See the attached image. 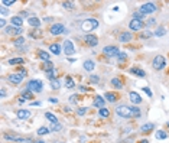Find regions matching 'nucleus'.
I'll return each mask as SVG.
<instances>
[{
    "label": "nucleus",
    "mask_w": 169,
    "mask_h": 143,
    "mask_svg": "<svg viewBox=\"0 0 169 143\" xmlns=\"http://www.w3.org/2000/svg\"><path fill=\"white\" fill-rule=\"evenodd\" d=\"M116 113H117L120 117H124V119H133L132 107H129V106H126V104L117 106V107H116Z\"/></svg>",
    "instance_id": "1"
},
{
    "label": "nucleus",
    "mask_w": 169,
    "mask_h": 143,
    "mask_svg": "<svg viewBox=\"0 0 169 143\" xmlns=\"http://www.w3.org/2000/svg\"><path fill=\"white\" fill-rule=\"evenodd\" d=\"M98 28V20L97 19H85L84 22L81 23V29L85 32H90Z\"/></svg>",
    "instance_id": "2"
},
{
    "label": "nucleus",
    "mask_w": 169,
    "mask_h": 143,
    "mask_svg": "<svg viewBox=\"0 0 169 143\" xmlns=\"http://www.w3.org/2000/svg\"><path fill=\"white\" fill-rule=\"evenodd\" d=\"M166 65V59H165V56L163 55H156L153 58V61H152V66L156 69V71H160V69H163Z\"/></svg>",
    "instance_id": "3"
},
{
    "label": "nucleus",
    "mask_w": 169,
    "mask_h": 143,
    "mask_svg": "<svg viewBox=\"0 0 169 143\" xmlns=\"http://www.w3.org/2000/svg\"><path fill=\"white\" fill-rule=\"evenodd\" d=\"M42 81L41 80H31L29 82H28V87L26 90H29V91H32V93H41L42 91Z\"/></svg>",
    "instance_id": "4"
},
{
    "label": "nucleus",
    "mask_w": 169,
    "mask_h": 143,
    "mask_svg": "<svg viewBox=\"0 0 169 143\" xmlns=\"http://www.w3.org/2000/svg\"><path fill=\"white\" fill-rule=\"evenodd\" d=\"M156 4L153 3V1H149V3H145V4H142L140 6V9L139 12H142L143 15H150V13H153V12H156Z\"/></svg>",
    "instance_id": "5"
},
{
    "label": "nucleus",
    "mask_w": 169,
    "mask_h": 143,
    "mask_svg": "<svg viewBox=\"0 0 169 143\" xmlns=\"http://www.w3.org/2000/svg\"><path fill=\"white\" fill-rule=\"evenodd\" d=\"M49 32L52 33V35H62V33L67 32V29H65V26L62 25V23H54L51 28H49Z\"/></svg>",
    "instance_id": "6"
},
{
    "label": "nucleus",
    "mask_w": 169,
    "mask_h": 143,
    "mask_svg": "<svg viewBox=\"0 0 169 143\" xmlns=\"http://www.w3.org/2000/svg\"><path fill=\"white\" fill-rule=\"evenodd\" d=\"M129 28H130L132 31H135V32H139V31H142V29L145 28V23H143V20H136V19H132L130 23H129Z\"/></svg>",
    "instance_id": "7"
},
{
    "label": "nucleus",
    "mask_w": 169,
    "mask_h": 143,
    "mask_svg": "<svg viewBox=\"0 0 169 143\" xmlns=\"http://www.w3.org/2000/svg\"><path fill=\"white\" fill-rule=\"evenodd\" d=\"M120 51H119V48L117 46H114V45H110V46H106L104 49H103V54L106 56H117Z\"/></svg>",
    "instance_id": "8"
},
{
    "label": "nucleus",
    "mask_w": 169,
    "mask_h": 143,
    "mask_svg": "<svg viewBox=\"0 0 169 143\" xmlns=\"http://www.w3.org/2000/svg\"><path fill=\"white\" fill-rule=\"evenodd\" d=\"M64 52L67 54V55H72V54H75V48H74V44L67 39L65 42H64Z\"/></svg>",
    "instance_id": "9"
},
{
    "label": "nucleus",
    "mask_w": 169,
    "mask_h": 143,
    "mask_svg": "<svg viewBox=\"0 0 169 143\" xmlns=\"http://www.w3.org/2000/svg\"><path fill=\"white\" fill-rule=\"evenodd\" d=\"M23 75L22 74H10L9 77H7V81L9 82H12V84H20L23 81Z\"/></svg>",
    "instance_id": "10"
},
{
    "label": "nucleus",
    "mask_w": 169,
    "mask_h": 143,
    "mask_svg": "<svg viewBox=\"0 0 169 143\" xmlns=\"http://www.w3.org/2000/svg\"><path fill=\"white\" fill-rule=\"evenodd\" d=\"M85 44L88 45V46H97L98 45V38L95 36V35H87L85 36Z\"/></svg>",
    "instance_id": "11"
},
{
    "label": "nucleus",
    "mask_w": 169,
    "mask_h": 143,
    "mask_svg": "<svg viewBox=\"0 0 169 143\" xmlns=\"http://www.w3.org/2000/svg\"><path fill=\"white\" fill-rule=\"evenodd\" d=\"M129 97H130V101H132L133 104H140V103H142V97H140V94L136 93V91H130Z\"/></svg>",
    "instance_id": "12"
},
{
    "label": "nucleus",
    "mask_w": 169,
    "mask_h": 143,
    "mask_svg": "<svg viewBox=\"0 0 169 143\" xmlns=\"http://www.w3.org/2000/svg\"><path fill=\"white\" fill-rule=\"evenodd\" d=\"M6 33L7 35H22L23 33V29L22 28H16V26H9L7 29H6Z\"/></svg>",
    "instance_id": "13"
},
{
    "label": "nucleus",
    "mask_w": 169,
    "mask_h": 143,
    "mask_svg": "<svg viewBox=\"0 0 169 143\" xmlns=\"http://www.w3.org/2000/svg\"><path fill=\"white\" fill-rule=\"evenodd\" d=\"M119 41L120 42H123V44H126V42H130L132 41V33L130 32H122L120 35H119Z\"/></svg>",
    "instance_id": "14"
},
{
    "label": "nucleus",
    "mask_w": 169,
    "mask_h": 143,
    "mask_svg": "<svg viewBox=\"0 0 169 143\" xmlns=\"http://www.w3.org/2000/svg\"><path fill=\"white\" fill-rule=\"evenodd\" d=\"M104 104H106V100L103 98V97H100V96H97V97L94 98V101H93V106L97 107V109H103Z\"/></svg>",
    "instance_id": "15"
},
{
    "label": "nucleus",
    "mask_w": 169,
    "mask_h": 143,
    "mask_svg": "<svg viewBox=\"0 0 169 143\" xmlns=\"http://www.w3.org/2000/svg\"><path fill=\"white\" fill-rule=\"evenodd\" d=\"M130 72H132V74H135L136 77H139V78H143L145 75H146V72H145L142 68H137V66H133V68H130Z\"/></svg>",
    "instance_id": "16"
},
{
    "label": "nucleus",
    "mask_w": 169,
    "mask_h": 143,
    "mask_svg": "<svg viewBox=\"0 0 169 143\" xmlns=\"http://www.w3.org/2000/svg\"><path fill=\"white\" fill-rule=\"evenodd\" d=\"M16 116H17V119H20V120H26V119L31 117V111L29 110H17Z\"/></svg>",
    "instance_id": "17"
},
{
    "label": "nucleus",
    "mask_w": 169,
    "mask_h": 143,
    "mask_svg": "<svg viewBox=\"0 0 169 143\" xmlns=\"http://www.w3.org/2000/svg\"><path fill=\"white\" fill-rule=\"evenodd\" d=\"M12 25L16 26V28H22L23 26V19L20 16H13L12 18Z\"/></svg>",
    "instance_id": "18"
},
{
    "label": "nucleus",
    "mask_w": 169,
    "mask_h": 143,
    "mask_svg": "<svg viewBox=\"0 0 169 143\" xmlns=\"http://www.w3.org/2000/svg\"><path fill=\"white\" fill-rule=\"evenodd\" d=\"M49 51H51L54 55H59V54H61V45L59 44H51L49 45Z\"/></svg>",
    "instance_id": "19"
},
{
    "label": "nucleus",
    "mask_w": 169,
    "mask_h": 143,
    "mask_svg": "<svg viewBox=\"0 0 169 143\" xmlns=\"http://www.w3.org/2000/svg\"><path fill=\"white\" fill-rule=\"evenodd\" d=\"M104 98L107 100V101H110V103H114V101H117V100H119V96H117V94H114V93H110V91H109V93H106V94H104Z\"/></svg>",
    "instance_id": "20"
},
{
    "label": "nucleus",
    "mask_w": 169,
    "mask_h": 143,
    "mask_svg": "<svg viewBox=\"0 0 169 143\" xmlns=\"http://www.w3.org/2000/svg\"><path fill=\"white\" fill-rule=\"evenodd\" d=\"M28 22H29L31 26H34V28H39V26H41V20H39L36 16H31V18L28 19Z\"/></svg>",
    "instance_id": "21"
},
{
    "label": "nucleus",
    "mask_w": 169,
    "mask_h": 143,
    "mask_svg": "<svg viewBox=\"0 0 169 143\" xmlns=\"http://www.w3.org/2000/svg\"><path fill=\"white\" fill-rule=\"evenodd\" d=\"M82 66H84V69H85V71L91 72V71H93V69L95 68V64H94V62H93L91 59H87V61L84 62V65H82Z\"/></svg>",
    "instance_id": "22"
},
{
    "label": "nucleus",
    "mask_w": 169,
    "mask_h": 143,
    "mask_svg": "<svg viewBox=\"0 0 169 143\" xmlns=\"http://www.w3.org/2000/svg\"><path fill=\"white\" fill-rule=\"evenodd\" d=\"M111 85L114 88H117V90H122L123 88V82H122L120 78H111Z\"/></svg>",
    "instance_id": "23"
},
{
    "label": "nucleus",
    "mask_w": 169,
    "mask_h": 143,
    "mask_svg": "<svg viewBox=\"0 0 169 143\" xmlns=\"http://www.w3.org/2000/svg\"><path fill=\"white\" fill-rule=\"evenodd\" d=\"M153 127H155V124H153V123H147V124H143V126L140 127V132H142V133L150 132V130H152Z\"/></svg>",
    "instance_id": "24"
},
{
    "label": "nucleus",
    "mask_w": 169,
    "mask_h": 143,
    "mask_svg": "<svg viewBox=\"0 0 169 143\" xmlns=\"http://www.w3.org/2000/svg\"><path fill=\"white\" fill-rule=\"evenodd\" d=\"M98 116L103 117V119H107V117L110 116V110H109V109H106V107H103V109L98 110Z\"/></svg>",
    "instance_id": "25"
},
{
    "label": "nucleus",
    "mask_w": 169,
    "mask_h": 143,
    "mask_svg": "<svg viewBox=\"0 0 169 143\" xmlns=\"http://www.w3.org/2000/svg\"><path fill=\"white\" fill-rule=\"evenodd\" d=\"M25 61H23V58H20V56H17V58H10L9 59V64L10 65H19V64H23Z\"/></svg>",
    "instance_id": "26"
},
{
    "label": "nucleus",
    "mask_w": 169,
    "mask_h": 143,
    "mask_svg": "<svg viewBox=\"0 0 169 143\" xmlns=\"http://www.w3.org/2000/svg\"><path fill=\"white\" fill-rule=\"evenodd\" d=\"M38 56H39L44 62L49 61V52H45V51H38Z\"/></svg>",
    "instance_id": "27"
},
{
    "label": "nucleus",
    "mask_w": 169,
    "mask_h": 143,
    "mask_svg": "<svg viewBox=\"0 0 169 143\" xmlns=\"http://www.w3.org/2000/svg\"><path fill=\"white\" fill-rule=\"evenodd\" d=\"M13 45L17 46V48H20L22 45H25V38H23V36H17V38L13 41Z\"/></svg>",
    "instance_id": "28"
},
{
    "label": "nucleus",
    "mask_w": 169,
    "mask_h": 143,
    "mask_svg": "<svg viewBox=\"0 0 169 143\" xmlns=\"http://www.w3.org/2000/svg\"><path fill=\"white\" fill-rule=\"evenodd\" d=\"M132 114H133V119H139V117L142 116L140 109H139L137 106H133V107H132Z\"/></svg>",
    "instance_id": "29"
},
{
    "label": "nucleus",
    "mask_w": 169,
    "mask_h": 143,
    "mask_svg": "<svg viewBox=\"0 0 169 143\" xmlns=\"http://www.w3.org/2000/svg\"><path fill=\"white\" fill-rule=\"evenodd\" d=\"M52 132H59V130H62V124L61 123H51V127H49Z\"/></svg>",
    "instance_id": "30"
},
{
    "label": "nucleus",
    "mask_w": 169,
    "mask_h": 143,
    "mask_svg": "<svg viewBox=\"0 0 169 143\" xmlns=\"http://www.w3.org/2000/svg\"><path fill=\"white\" fill-rule=\"evenodd\" d=\"M4 137H6L7 140H15V142H23V140H25L20 136H13V134H6Z\"/></svg>",
    "instance_id": "31"
},
{
    "label": "nucleus",
    "mask_w": 169,
    "mask_h": 143,
    "mask_svg": "<svg viewBox=\"0 0 169 143\" xmlns=\"http://www.w3.org/2000/svg\"><path fill=\"white\" fill-rule=\"evenodd\" d=\"M22 97L25 100H31V98H34V93L29 91V90H25V91H22Z\"/></svg>",
    "instance_id": "32"
},
{
    "label": "nucleus",
    "mask_w": 169,
    "mask_h": 143,
    "mask_svg": "<svg viewBox=\"0 0 169 143\" xmlns=\"http://www.w3.org/2000/svg\"><path fill=\"white\" fill-rule=\"evenodd\" d=\"M59 87H61V82H59V80H56V78L51 80V88H52V90H58Z\"/></svg>",
    "instance_id": "33"
},
{
    "label": "nucleus",
    "mask_w": 169,
    "mask_h": 143,
    "mask_svg": "<svg viewBox=\"0 0 169 143\" xmlns=\"http://www.w3.org/2000/svg\"><path fill=\"white\" fill-rule=\"evenodd\" d=\"M49 132H51V129H48V127H45V126H44V127H39L36 133H38L39 136H45V134H48Z\"/></svg>",
    "instance_id": "34"
},
{
    "label": "nucleus",
    "mask_w": 169,
    "mask_h": 143,
    "mask_svg": "<svg viewBox=\"0 0 169 143\" xmlns=\"http://www.w3.org/2000/svg\"><path fill=\"white\" fill-rule=\"evenodd\" d=\"M155 136H156V139H159V140H163V139H166V137H168V134L163 132V130H158Z\"/></svg>",
    "instance_id": "35"
},
{
    "label": "nucleus",
    "mask_w": 169,
    "mask_h": 143,
    "mask_svg": "<svg viewBox=\"0 0 169 143\" xmlns=\"http://www.w3.org/2000/svg\"><path fill=\"white\" fill-rule=\"evenodd\" d=\"M45 119H48V120L51 121V123H56V121H58L56 116H54L52 113H45Z\"/></svg>",
    "instance_id": "36"
},
{
    "label": "nucleus",
    "mask_w": 169,
    "mask_h": 143,
    "mask_svg": "<svg viewBox=\"0 0 169 143\" xmlns=\"http://www.w3.org/2000/svg\"><path fill=\"white\" fill-rule=\"evenodd\" d=\"M65 85H67V88H74L75 87V82H74V80L71 77H67V80H65Z\"/></svg>",
    "instance_id": "37"
},
{
    "label": "nucleus",
    "mask_w": 169,
    "mask_h": 143,
    "mask_svg": "<svg viewBox=\"0 0 169 143\" xmlns=\"http://www.w3.org/2000/svg\"><path fill=\"white\" fill-rule=\"evenodd\" d=\"M44 69L46 71H51V69H54V62H51V61H46V62H44Z\"/></svg>",
    "instance_id": "38"
},
{
    "label": "nucleus",
    "mask_w": 169,
    "mask_h": 143,
    "mask_svg": "<svg viewBox=\"0 0 169 143\" xmlns=\"http://www.w3.org/2000/svg\"><path fill=\"white\" fill-rule=\"evenodd\" d=\"M116 58L119 59V62H123V61H126V59H127V54H126V52H119Z\"/></svg>",
    "instance_id": "39"
},
{
    "label": "nucleus",
    "mask_w": 169,
    "mask_h": 143,
    "mask_svg": "<svg viewBox=\"0 0 169 143\" xmlns=\"http://www.w3.org/2000/svg\"><path fill=\"white\" fill-rule=\"evenodd\" d=\"M143 18H145V15L142 12H135L133 13V19H136V20H142Z\"/></svg>",
    "instance_id": "40"
},
{
    "label": "nucleus",
    "mask_w": 169,
    "mask_h": 143,
    "mask_svg": "<svg viewBox=\"0 0 169 143\" xmlns=\"http://www.w3.org/2000/svg\"><path fill=\"white\" fill-rule=\"evenodd\" d=\"M45 74H46V77L49 78V80H54V78H55L56 71H55V69H51V71H46Z\"/></svg>",
    "instance_id": "41"
},
{
    "label": "nucleus",
    "mask_w": 169,
    "mask_h": 143,
    "mask_svg": "<svg viewBox=\"0 0 169 143\" xmlns=\"http://www.w3.org/2000/svg\"><path fill=\"white\" fill-rule=\"evenodd\" d=\"M150 36H152V32H150V31H145V32L140 33V38H143V39H149Z\"/></svg>",
    "instance_id": "42"
},
{
    "label": "nucleus",
    "mask_w": 169,
    "mask_h": 143,
    "mask_svg": "<svg viewBox=\"0 0 169 143\" xmlns=\"http://www.w3.org/2000/svg\"><path fill=\"white\" fill-rule=\"evenodd\" d=\"M165 33H166V29H165V28H158V31L155 32V35H156V36H163Z\"/></svg>",
    "instance_id": "43"
},
{
    "label": "nucleus",
    "mask_w": 169,
    "mask_h": 143,
    "mask_svg": "<svg viewBox=\"0 0 169 143\" xmlns=\"http://www.w3.org/2000/svg\"><path fill=\"white\" fill-rule=\"evenodd\" d=\"M62 6H64L65 9H69V10H71V9H74V3H72V1H64V3H62Z\"/></svg>",
    "instance_id": "44"
},
{
    "label": "nucleus",
    "mask_w": 169,
    "mask_h": 143,
    "mask_svg": "<svg viewBox=\"0 0 169 143\" xmlns=\"http://www.w3.org/2000/svg\"><path fill=\"white\" fill-rule=\"evenodd\" d=\"M15 3H16L15 0H1V4H4V6H12Z\"/></svg>",
    "instance_id": "45"
},
{
    "label": "nucleus",
    "mask_w": 169,
    "mask_h": 143,
    "mask_svg": "<svg viewBox=\"0 0 169 143\" xmlns=\"http://www.w3.org/2000/svg\"><path fill=\"white\" fill-rule=\"evenodd\" d=\"M90 81L93 84H97L100 81V78H98V75H90Z\"/></svg>",
    "instance_id": "46"
},
{
    "label": "nucleus",
    "mask_w": 169,
    "mask_h": 143,
    "mask_svg": "<svg viewBox=\"0 0 169 143\" xmlns=\"http://www.w3.org/2000/svg\"><path fill=\"white\" fill-rule=\"evenodd\" d=\"M87 110H88L87 107H79V109H78V111H77V113H78V116H84V114L87 113Z\"/></svg>",
    "instance_id": "47"
},
{
    "label": "nucleus",
    "mask_w": 169,
    "mask_h": 143,
    "mask_svg": "<svg viewBox=\"0 0 169 143\" xmlns=\"http://www.w3.org/2000/svg\"><path fill=\"white\" fill-rule=\"evenodd\" d=\"M7 13H9V10H7L4 6H1V7H0V15H1V16H6Z\"/></svg>",
    "instance_id": "48"
},
{
    "label": "nucleus",
    "mask_w": 169,
    "mask_h": 143,
    "mask_svg": "<svg viewBox=\"0 0 169 143\" xmlns=\"http://www.w3.org/2000/svg\"><path fill=\"white\" fill-rule=\"evenodd\" d=\"M69 100H71V103H77L78 96H77V94H74V96H71V97H69Z\"/></svg>",
    "instance_id": "49"
},
{
    "label": "nucleus",
    "mask_w": 169,
    "mask_h": 143,
    "mask_svg": "<svg viewBox=\"0 0 169 143\" xmlns=\"http://www.w3.org/2000/svg\"><path fill=\"white\" fill-rule=\"evenodd\" d=\"M143 91H145V93H146L147 96H149V97H152V91H150V88H147V87H143Z\"/></svg>",
    "instance_id": "50"
},
{
    "label": "nucleus",
    "mask_w": 169,
    "mask_h": 143,
    "mask_svg": "<svg viewBox=\"0 0 169 143\" xmlns=\"http://www.w3.org/2000/svg\"><path fill=\"white\" fill-rule=\"evenodd\" d=\"M0 97H1V98L6 97V90H4V88H1V91H0Z\"/></svg>",
    "instance_id": "51"
},
{
    "label": "nucleus",
    "mask_w": 169,
    "mask_h": 143,
    "mask_svg": "<svg viewBox=\"0 0 169 143\" xmlns=\"http://www.w3.org/2000/svg\"><path fill=\"white\" fill-rule=\"evenodd\" d=\"M49 103H52V104H56V103H58V98H55V97H51V98H49Z\"/></svg>",
    "instance_id": "52"
},
{
    "label": "nucleus",
    "mask_w": 169,
    "mask_h": 143,
    "mask_svg": "<svg viewBox=\"0 0 169 143\" xmlns=\"http://www.w3.org/2000/svg\"><path fill=\"white\" fill-rule=\"evenodd\" d=\"M6 26V20L4 19H0V28H4Z\"/></svg>",
    "instance_id": "53"
},
{
    "label": "nucleus",
    "mask_w": 169,
    "mask_h": 143,
    "mask_svg": "<svg viewBox=\"0 0 169 143\" xmlns=\"http://www.w3.org/2000/svg\"><path fill=\"white\" fill-rule=\"evenodd\" d=\"M79 90H81V91H84V93H85V91H88V88H87V87H84V85H79Z\"/></svg>",
    "instance_id": "54"
},
{
    "label": "nucleus",
    "mask_w": 169,
    "mask_h": 143,
    "mask_svg": "<svg viewBox=\"0 0 169 143\" xmlns=\"http://www.w3.org/2000/svg\"><path fill=\"white\" fill-rule=\"evenodd\" d=\"M31 104H32V106H35V107H38V106H41V103H39V101H32Z\"/></svg>",
    "instance_id": "55"
},
{
    "label": "nucleus",
    "mask_w": 169,
    "mask_h": 143,
    "mask_svg": "<svg viewBox=\"0 0 169 143\" xmlns=\"http://www.w3.org/2000/svg\"><path fill=\"white\" fill-rule=\"evenodd\" d=\"M153 23H155V19H150V20L147 22V26H149V25H153Z\"/></svg>",
    "instance_id": "56"
},
{
    "label": "nucleus",
    "mask_w": 169,
    "mask_h": 143,
    "mask_svg": "<svg viewBox=\"0 0 169 143\" xmlns=\"http://www.w3.org/2000/svg\"><path fill=\"white\" fill-rule=\"evenodd\" d=\"M19 103H20V104H22V103H25V98H23V97H20V98H19Z\"/></svg>",
    "instance_id": "57"
},
{
    "label": "nucleus",
    "mask_w": 169,
    "mask_h": 143,
    "mask_svg": "<svg viewBox=\"0 0 169 143\" xmlns=\"http://www.w3.org/2000/svg\"><path fill=\"white\" fill-rule=\"evenodd\" d=\"M139 143H149V140H146V139H145V140H140Z\"/></svg>",
    "instance_id": "58"
},
{
    "label": "nucleus",
    "mask_w": 169,
    "mask_h": 143,
    "mask_svg": "<svg viewBox=\"0 0 169 143\" xmlns=\"http://www.w3.org/2000/svg\"><path fill=\"white\" fill-rule=\"evenodd\" d=\"M35 143H45V142H42V140H38V142H35Z\"/></svg>",
    "instance_id": "59"
}]
</instances>
